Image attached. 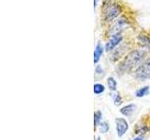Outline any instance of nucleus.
I'll use <instances>...</instances> for the list:
<instances>
[{
    "instance_id": "nucleus-1",
    "label": "nucleus",
    "mask_w": 150,
    "mask_h": 140,
    "mask_svg": "<svg viewBox=\"0 0 150 140\" xmlns=\"http://www.w3.org/2000/svg\"><path fill=\"white\" fill-rule=\"evenodd\" d=\"M144 55H145L144 51H142V50L131 51V52L128 54V56L124 59L123 62L120 64L119 67L123 70V71H127V70L133 68L142 62Z\"/></svg>"
},
{
    "instance_id": "nucleus-2",
    "label": "nucleus",
    "mask_w": 150,
    "mask_h": 140,
    "mask_svg": "<svg viewBox=\"0 0 150 140\" xmlns=\"http://www.w3.org/2000/svg\"><path fill=\"white\" fill-rule=\"evenodd\" d=\"M136 77L141 79H145L150 78V60L146 61L143 64H141L136 70Z\"/></svg>"
},
{
    "instance_id": "nucleus-3",
    "label": "nucleus",
    "mask_w": 150,
    "mask_h": 140,
    "mask_svg": "<svg viewBox=\"0 0 150 140\" xmlns=\"http://www.w3.org/2000/svg\"><path fill=\"white\" fill-rule=\"evenodd\" d=\"M120 12H121V8L118 5H116V4L111 5V6L107 8V10L105 12V20L108 22L112 21L114 19H115L119 15Z\"/></svg>"
},
{
    "instance_id": "nucleus-4",
    "label": "nucleus",
    "mask_w": 150,
    "mask_h": 140,
    "mask_svg": "<svg viewBox=\"0 0 150 140\" xmlns=\"http://www.w3.org/2000/svg\"><path fill=\"white\" fill-rule=\"evenodd\" d=\"M121 40H122V36H121L120 33H116V34L112 35V36L109 39V41L107 42V44L105 46V50L107 51L112 50L117 45L120 43Z\"/></svg>"
},
{
    "instance_id": "nucleus-5",
    "label": "nucleus",
    "mask_w": 150,
    "mask_h": 140,
    "mask_svg": "<svg viewBox=\"0 0 150 140\" xmlns=\"http://www.w3.org/2000/svg\"><path fill=\"white\" fill-rule=\"evenodd\" d=\"M115 123H116L117 134H118V136L120 137L122 135H124L125 133L127 132V130L129 128V124L127 123V120L124 119H116Z\"/></svg>"
},
{
    "instance_id": "nucleus-6",
    "label": "nucleus",
    "mask_w": 150,
    "mask_h": 140,
    "mask_svg": "<svg viewBox=\"0 0 150 140\" xmlns=\"http://www.w3.org/2000/svg\"><path fill=\"white\" fill-rule=\"evenodd\" d=\"M135 110V105L131 104V105H128L124 107H122L120 109V112L125 116H130L133 113V111Z\"/></svg>"
},
{
    "instance_id": "nucleus-7",
    "label": "nucleus",
    "mask_w": 150,
    "mask_h": 140,
    "mask_svg": "<svg viewBox=\"0 0 150 140\" xmlns=\"http://www.w3.org/2000/svg\"><path fill=\"white\" fill-rule=\"evenodd\" d=\"M103 51V49L100 44H98V46L96 47V50H95V52H94V63L97 64L98 61L100 60V55Z\"/></svg>"
},
{
    "instance_id": "nucleus-8",
    "label": "nucleus",
    "mask_w": 150,
    "mask_h": 140,
    "mask_svg": "<svg viewBox=\"0 0 150 140\" xmlns=\"http://www.w3.org/2000/svg\"><path fill=\"white\" fill-rule=\"evenodd\" d=\"M138 39L140 41V44L141 45H143V46H146L148 47L150 45V39L148 38V37L146 36H144V35H140L139 37H138Z\"/></svg>"
},
{
    "instance_id": "nucleus-9",
    "label": "nucleus",
    "mask_w": 150,
    "mask_h": 140,
    "mask_svg": "<svg viewBox=\"0 0 150 140\" xmlns=\"http://www.w3.org/2000/svg\"><path fill=\"white\" fill-rule=\"evenodd\" d=\"M148 91H149V87L145 86V87L140 89V90H138L137 92H136V96H137V97H143V96L147 94Z\"/></svg>"
},
{
    "instance_id": "nucleus-10",
    "label": "nucleus",
    "mask_w": 150,
    "mask_h": 140,
    "mask_svg": "<svg viewBox=\"0 0 150 140\" xmlns=\"http://www.w3.org/2000/svg\"><path fill=\"white\" fill-rule=\"evenodd\" d=\"M107 83H108V87H109V89L111 91H115L116 90V81L115 80V78H108Z\"/></svg>"
},
{
    "instance_id": "nucleus-11",
    "label": "nucleus",
    "mask_w": 150,
    "mask_h": 140,
    "mask_svg": "<svg viewBox=\"0 0 150 140\" xmlns=\"http://www.w3.org/2000/svg\"><path fill=\"white\" fill-rule=\"evenodd\" d=\"M103 92H104V86H103L102 84L98 83L94 85V92H95L96 94H100Z\"/></svg>"
},
{
    "instance_id": "nucleus-12",
    "label": "nucleus",
    "mask_w": 150,
    "mask_h": 140,
    "mask_svg": "<svg viewBox=\"0 0 150 140\" xmlns=\"http://www.w3.org/2000/svg\"><path fill=\"white\" fill-rule=\"evenodd\" d=\"M108 130H109V125H108L107 123H102L100 125V132L104 134V133H107Z\"/></svg>"
},
{
    "instance_id": "nucleus-13",
    "label": "nucleus",
    "mask_w": 150,
    "mask_h": 140,
    "mask_svg": "<svg viewBox=\"0 0 150 140\" xmlns=\"http://www.w3.org/2000/svg\"><path fill=\"white\" fill-rule=\"evenodd\" d=\"M100 119H101V113L100 111L96 112V113H95V127H97V125H98V123H100Z\"/></svg>"
},
{
    "instance_id": "nucleus-14",
    "label": "nucleus",
    "mask_w": 150,
    "mask_h": 140,
    "mask_svg": "<svg viewBox=\"0 0 150 140\" xmlns=\"http://www.w3.org/2000/svg\"><path fill=\"white\" fill-rule=\"evenodd\" d=\"M115 106H119L121 104V97L119 94H116L115 95Z\"/></svg>"
},
{
    "instance_id": "nucleus-15",
    "label": "nucleus",
    "mask_w": 150,
    "mask_h": 140,
    "mask_svg": "<svg viewBox=\"0 0 150 140\" xmlns=\"http://www.w3.org/2000/svg\"><path fill=\"white\" fill-rule=\"evenodd\" d=\"M133 140H144V139H143V137H137V138H135Z\"/></svg>"
},
{
    "instance_id": "nucleus-16",
    "label": "nucleus",
    "mask_w": 150,
    "mask_h": 140,
    "mask_svg": "<svg viewBox=\"0 0 150 140\" xmlns=\"http://www.w3.org/2000/svg\"><path fill=\"white\" fill-rule=\"evenodd\" d=\"M97 140H100V137H98V139H97Z\"/></svg>"
}]
</instances>
